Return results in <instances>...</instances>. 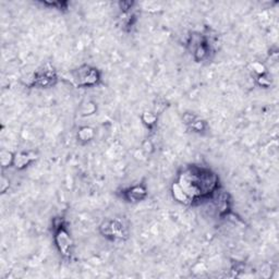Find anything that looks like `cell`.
Masks as SVG:
<instances>
[{
    "instance_id": "cell-15",
    "label": "cell",
    "mask_w": 279,
    "mask_h": 279,
    "mask_svg": "<svg viewBox=\"0 0 279 279\" xmlns=\"http://www.w3.org/2000/svg\"><path fill=\"white\" fill-rule=\"evenodd\" d=\"M43 5H46V6H50L52 7V8L55 9H58V10H66L68 9V3L67 2H56V3H43Z\"/></svg>"
},
{
    "instance_id": "cell-9",
    "label": "cell",
    "mask_w": 279,
    "mask_h": 279,
    "mask_svg": "<svg viewBox=\"0 0 279 279\" xmlns=\"http://www.w3.org/2000/svg\"><path fill=\"white\" fill-rule=\"evenodd\" d=\"M36 154L33 152H20L14 154L13 166L18 170H23L36 161Z\"/></svg>"
},
{
    "instance_id": "cell-8",
    "label": "cell",
    "mask_w": 279,
    "mask_h": 279,
    "mask_svg": "<svg viewBox=\"0 0 279 279\" xmlns=\"http://www.w3.org/2000/svg\"><path fill=\"white\" fill-rule=\"evenodd\" d=\"M183 122L190 128L193 132L203 133L207 130V123L204 120L199 118L197 115L191 114V112H187L183 115Z\"/></svg>"
},
{
    "instance_id": "cell-14",
    "label": "cell",
    "mask_w": 279,
    "mask_h": 279,
    "mask_svg": "<svg viewBox=\"0 0 279 279\" xmlns=\"http://www.w3.org/2000/svg\"><path fill=\"white\" fill-rule=\"evenodd\" d=\"M256 82H258V84L261 87H269L270 83H271L269 77H267V73L262 74V75H258V78H256Z\"/></svg>"
},
{
    "instance_id": "cell-3",
    "label": "cell",
    "mask_w": 279,
    "mask_h": 279,
    "mask_svg": "<svg viewBox=\"0 0 279 279\" xmlns=\"http://www.w3.org/2000/svg\"><path fill=\"white\" fill-rule=\"evenodd\" d=\"M52 232H54V241L59 254L65 260H71L73 254V239L67 227V223L63 217L55 218L52 221Z\"/></svg>"
},
{
    "instance_id": "cell-2",
    "label": "cell",
    "mask_w": 279,
    "mask_h": 279,
    "mask_svg": "<svg viewBox=\"0 0 279 279\" xmlns=\"http://www.w3.org/2000/svg\"><path fill=\"white\" fill-rule=\"evenodd\" d=\"M217 35H213L212 29L205 32H192L187 40V47L197 63L210 61L216 55Z\"/></svg>"
},
{
    "instance_id": "cell-1",
    "label": "cell",
    "mask_w": 279,
    "mask_h": 279,
    "mask_svg": "<svg viewBox=\"0 0 279 279\" xmlns=\"http://www.w3.org/2000/svg\"><path fill=\"white\" fill-rule=\"evenodd\" d=\"M175 182L190 200L191 205L212 200L222 189L217 173L210 168L200 165H189L181 169Z\"/></svg>"
},
{
    "instance_id": "cell-4",
    "label": "cell",
    "mask_w": 279,
    "mask_h": 279,
    "mask_svg": "<svg viewBox=\"0 0 279 279\" xmlns=\"http://www.w3.org/2000/svg\"><path fill=\"white\" fill-rule=\"evenodd\" d=\"M68 80L75 87H93L100 84L102 74L97 68L88 65H83L77 68V69L71 70Z\"/></svg>"
},
{
    "instance_id": "cell-12",
    "label": "cell",
    "mask_w": 279,
    "mask_h": 279,
    "mask_svg": "<svg viewBox=\"0 0 279 279\" xmlns=\"http://www.w3.org/2000/svg\"><path fill=\"white\" fill-rule=\"evenodd\" d=\"M141 120L143 125H144L147 129L152 130L153 128L157 125V121H158V117L157 115L155 114V112H152V111H144L141 116Z\"/></svg>"
},
{
    "instance_id": "cell-7",
    "label": "cell",
    "mask_w": 279,
    "mask_h": 279,
    "mask_svg": "<svg viewBox=\"0 0 279 279\" xmlns=\"http://www.w3.org/2000/svg\"><path fill=\"white\" fill-rule=\"evenodd\" d=\"M121 198L129 203H139L147 198V189L145 184H135L121 191Z\"/></svg>"
},
{
    "instance_id": "cell-13",
    "label": "cell",
    "mask_w": 279,
    "mask_h": 279,
    "mask_svg": "<svg viewBox=\"0 0 279 279\" xmlns=\"http://www.w3.org/2000/svg\"><path fill=\"white\" fill-rule=\"evenodd\" d=\"M13 160H14V154L9 152V150H3L2 154H0V162H2L3 168L11 167V166H13Z\"/></svg>"
},
{
    "instance_id": "cell-17",
    "label": "cell",
    "mask_w": 279,
    "mask_h": 279,
    "mask_svg": "<svg viewBox=\"0 0 279 279\" xmlns=\"http://www.w3.org/2000/svg\"><path fill=\"white\" fill-rule=\"evenodd\" d=\"M6 185H7V187H9V180H7V179L4 177V178H3V184H2V191H3V192H6V190H7Z\"/></svg>"
},
{
    "instance_id": "cell-6",
    "label": "cell",
    "mask_w": 279,
    "mask_h": 279,
    "mask_svg": "<svg viewBox=\"0 0 279 279\" xmlns=\"http://www.w3.org/2000/svg\"><path fill=\"white\" fill-rule=\"evenodd\" d=\"M59 78L58 73L54 67L49 64H46L40 68L34 74L29 86L40 87V88H49L57 84Z\"/></svg>"
},
{
    "instance_id": "cell-5",
    "label": "cell",
    "mask_w": 279,
    "mask_h": 279,
    "mask_svg": "<svg viewBox=\"0 0 279 279\" xmlns=\"http://www.w3.org/2000/svg\"><path fill=\"white\" fill-rule=\"evenodd\" d=\"M100 233L109 241H126L129 238V227L122 218H109L100 226Z\"/></svg>"
},
{
    "instance_id": "cell-16",
    "label": "cell",
    "mask_w": 279,
    "mask_h": 279,
    "mask_svg": "<svg viewBox=\"0 0 279 279\" xmlns=\"http://www.w3.org/2000/svg\"><path fill=\"white\" fill-rule=\"evenodd\" d=\"M252 68H253V72H255L258 75H262L266 73V68L264 67V65H262L261 63H253L252 64Z\"/></svg>"
},
{
    "instance_id": "cell-10",
    "label": "cell",
    "mask_w": 279,
    "mask_h": 279,
    "mask_svg": "<svg viewBox=\"0 0 279 279\" xmlns=\"http://www.w3.org/2000/svg\"><path fill=\"white\" fill-rule=\"evenodd\" d=\"M171 194L172 198L175 199V201H177L178 203L182 205H191L190 200L188 199L187 195L184 194V192L180 189V187L173 181L171 184Z\"/></svg>"
},
{
    "instance_id": "cell-11",
    "label": "cell",
    "mask_w": 279,
    "mask_h": 279,
    "mask_svg": "<svg viewBox=\"0 0 279 279\" xmlns=\"http://www.w3.org/2000/svg\"><path fill=\"white\" fill-rule=\"evenodd\" d=\"M77 137H78V140L81 143L85 144V143H88V142H90L94 139L95 131L90 127H82L79 129Z\"/></svg>"
}]
</instances>
